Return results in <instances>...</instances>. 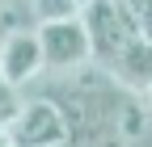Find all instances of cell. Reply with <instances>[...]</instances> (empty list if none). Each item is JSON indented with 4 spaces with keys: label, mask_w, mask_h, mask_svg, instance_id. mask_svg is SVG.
<instances>
[{
    "label": "cell",
    "mask_w": 152,
    "mask_h": 147,
    "mask_svg": "<svg viewBox=\"0 0 152 147\" xmlns=\"http://www.w3.org/2000/svg\"><path fill=\"white\" fill-rule=\"evenodd\" d=\"M64 114L68 126V147H123L135 139L148 122V109L135 93L106 76L102 67H89L76 76L59 97H51Z\"/></svg>",
    "instance_id": "cell-1"
},
{
    "label": "cell",
    "mask_w": 152,
    "mask_h": 147,
    "mask_svg": "<svg viewBox=\"0 0 152 147\" xmlns=\"http://www.w3.org/2000/svg\"><path fill=\"white\" fill-rule=\"evenodd\" d=\"M80 25L89 38V63L102 71H110L131 42L144 38L135 25V13H131V0H89L80 9Z\"/></svg>",
    "instance_id": "cell-2"
},
{
    "label": "cell",
    "mask_w": 152,
    "mask_h": 147,
    "mask_svg": "<svg viewBox=\"0 0 152 147\" xmlns=\"http://www.w3.org/2000/svg\"><path fill=\"white\" fill-rule=\"evenodd\" d=\"M4 139L13 147H68V126L64 114L51 97H38V101H21L17 114L4 126Z\"/></svg>",
    "instance_id": "cell-3"
},
{
    "label": "cell",
    "mask_w": 152,
    "mask_h": 147,
    "mask_svg": "<svg viewBox=\"0 0 152 147\" xmlns=\"http://www.w3.org/2000/svg\"><path fill=\"white\" fill-rule=\"evenodd\" d=\"M34 38H38L42 67H51V71H76V67H89V38H85L80 17L38 21Z\"/></svg>",
    "instance_id": "cell-4"
},
{
    "label": "cell",
    "mask_w": 152,
    "mask_h": 147,
    "mask_svg": "<svg viewBox=\"0 0 152 147\" xmlns=\"http://www.w3.org/2000/svg\"><path fill=\"white\" fill-rule=\"evenodd\" d=\"M38 67H42V55H38L34 30H9V34H0V80H9L17 88V84H26Z\"/></svg>",
    "instance_id": "cell-5"
},
{
    "label": "cell",
    "mask_w": 152,
    "mask_h": 147,
    "mask_svg": "<svg viewBox=\"0 0 152 147\" xmlns=\"http://www.w3.org/2000/svg\"><path fill=\"white\" fill-rule=\"evenodd\" d=\"M17 105H21V101H17V88H13L9 80H0V130H4L9 118L17 114Z\"/></svg>",
    "instance_id": "cell-6"
},
{
    "label": "cell",
    "mask_w": 152,
    "mask_h": 147,
    "mask_svg": "<svg viewBox=\"0 0 152 147\" xmlns=\"http://www.w3.org/2000/svg\"><path fill=\"white\" fill-rule=\"evenodd\" d=\"M131 13H135V25H140V34L152 42V0H131Z\"/></svg>",
    "instance_id": "cell-7"
},
{
    "label": "cell",
    "mask_w": 152,
    "mask_h": 147,
    "mask_svg": "<svg viewBox=\"0 0 152 147\" xmlns=\"http://www.w3.org/2000/svg\"><path fill=\"white\" fill-rule=\"evenodd\" d=\"M144 109H152V88H148V93H144Z\"/></svg>",
    "instance_id": "cell-8"
},
{
    "label": "cell",
    "mask_w": 152,
    "mask_h": 147,
    "mask_svg": "<svg viewBox=\"0 0 152 147\" xmlns=\"http://www.w3.org/2000/svg\"><path fill=\"white\" fill-rule=\"evenodd\" d=\"M0 147H13V143H9V139H4V130H0Z\"/></svg>",
    "instance_id": "cell-9"
},
{
    "label": "cell",
    "mask_w": 152,
    "mask_h": 147,
    "mask_svg": "<svg viewBox=\"0 0 152 147\" xmlns=\"http://www.w3.org/2000/svg\"><path fill=\"white\" fill-rule=\"evenodd\" d=\"M85 4H89V0H76V9H85Z\"/></svg>",
    "instance_id": "cell-10"
},
{
    "label": "cell",
    "mask_w": 152,
    "mask_h": 147,
    "mask_svg": "<svg viewBox=\"0 0 152 147\" xmlns=\"http://www.w3.org/2000/svg\"><path fill=\"white\" fill-rule=\"evenodd\" d=\"M0 4H4V0H0Z\"/></svg>",
    "instance_id": "cell-11"
}]
</instances>
